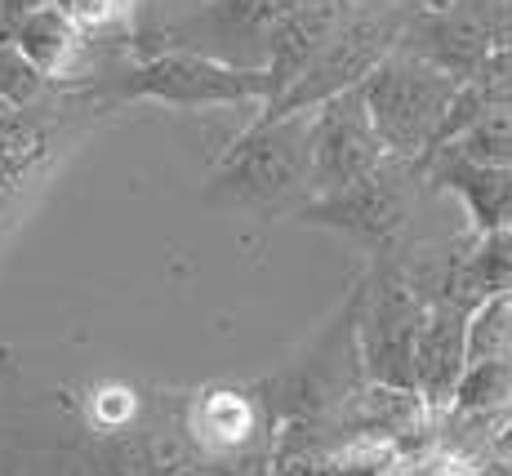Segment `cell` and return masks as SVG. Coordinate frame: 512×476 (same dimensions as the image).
Listing matches in <instances>:
<instances>
[{
  "instance_id": "obj_1",
  "label": "cell",
  "mask_w": 512,
  "mask_h": 476,
  "mask_svg": "<svg viewBox=\"0 0 512 476\" xmlns=\"http://www.w3.org/2000/svg\"><path fill=\"white\" fill-rule=\"evenodd\" d=\"M308 125L312 112L250 121L214 165L205 201L250 214H277L299 201L308 205Z\"/></svg>"
},
{
  "instance_id": "obj_2",
  "label": "cell",
  "mask_w": 512,
  "mask_h": 476,
  "mask_svg": "<svg viewBox=\"0 0 512 476\" xmlns=\"http://www.w3.org/2000/svg\"><path fill=\"white\" fill-rule=\"evenodd\" d=\"M357 89L383 152L419 165L437 147L441 121H446L450 103L464 85L455 76L437 72L432 63H423V58L406 54V49H392Z\"/></svg>"
},
{
  "instance_id": "obj_3",
  "label": "cell",
  "mask_w": 512,
  "mask_h": 476,
  "mask_svg": "<svg viewBox=\"0 0 512 476\" xmlns=\"http://www.w3.org/2000/svg\"><path fill=\"white\" fill-rule=\"evenodd\" d=\"M103 103L147 98V103L183 107V112H210V107H268V76L245 67L214 63V58L187 54V49H156L134 67L107 76L98 85Z\"/></svg>"
},
{
  "instance_id": "obj_4",
  "label": "cell",
  "mask_w": 512,
  "mask_h": 476,
  "mask_svg": "<svg viewBox=\"0 0 512 476\" xmlns=\"http://www.w3.org/2000/svg\"><path fill=\"white\" fill-rule=\"evenodd\" d=\"M410 14L415 9H361L348 5V14L339 18V27L330 32V41L312 54V63L299 72L277 103L263 116H290V112H312L334 94H348L357 89L392 49L401 45Z\"/></svg>"
},
{
  "instance_id": "obj_5",
  "label": "cell",
  "mask_w": 512,
  "mask_h": 476,
  "mask_svg": "<svg viewBox=\"0 0 512 476\" xmlns=\"http://www.w3.org/2000/svg\"><path fill=\"white\" fill-rule=\"evenodd\" d=\"M299 0H201L187 14H174L139 36L147 54L156 49H187V54L214 58V63L263 72L268 41L277 23Z\"/></svg>"
},
{
  "instance_id": "obj_6",
  "label": "cell",
  "mask_w": 512,
  "mask_h": 476,
  "mask_svg": "<svg viewBox=\"0 0 512 476\" xmlns=\"http://www.w3.org/2000/svg\"><path fill=\"white\" fill-rule=\"evenodd\" d=\"M415 183H419V165L388 156L379 170L357 178L343 192L299 205V218L312 227H330V232L352 236V241L370 245V250H392L401 241V232L410 227V214H415V196H419Z\"/></svg>"
},
{
  "instance_id": "obj_7",
  "label": "cell",
  "mask_w": 512,
  "mask_h": 476,
  "mask_svg": "<svg viewBox=\"0 0 512 476\" xmlns=\"http://www.w3.org/2000/svg\"><path fill=\"white\" fill-rule=\"evenodd\" d=\"M388 161L379 134H374L361 89L334 94L321 107H312L308 125V201L334 196L352 187L357 178L374 174Z\"/></svg>"
},
{
  "instance_id": "obj_8",
  "label": "cell",
  "mask_w": 512,
  "mask_h": 476,
  "mask_svg": "<svg viewBox=\"0 0 512 476\" xmlns=\"http://www.w3.org/2000/svg\"><path fill=\"white\" fill-rule=\"evenodd\" d=\"M419 303L406 281L388 276L379 281L374 294V312L366 325V356L370 374L383 388H406L415 392V334H419Z\"/></svg>"
},
{
  "instance_id": "obj_9",
  "label": "cell",
  "mask_w": 512,
  "mask_h": 476,
  "mask_svg": "<svg viewBox=\"0 0 512 476\" xmlns=\"http://www.w3.org/2000/svg\"><path fill=\"white\" fill-rule=\"evenodd\" d=\"M419 174H428L441 192H455L481 236L512 232V170L472 165L455 152H432Z\"/></svg>"
},
{
  "instance_id": "obj_10",
  "label": "cell",
  "mask_w": 512,
  "mask_h": 476,
  "mask_svg": "<svg viewBox=\"0 0 512 476\" xmlns=\"http://www.w3.org/2000/svg\"><path fill=\"white\" fill-rule=\"evenodd\" d=\"M343 14H348V0H317V5H294L290 14L281 18L268 41V63H263V76H268V107L299 81V72L312 63V54L330 41V32L339 27ZM268 107H263V112H268Z\"/></svg>"
},
{
  "instance_id": "obj_11",
  "label": "cell",
  "mask_w": 512,
  "mask_h": 476,
  "mask_svg": "<svg viewBox=\"0 0 512 476\" xmlns=\"http://www.w3.org/2000/svg\"><path fill=\"white\" fill-rule=\"evenodd\" d=\"M464 312L455 303H441L419 321L415 334V392L432 405H446L464 374Z\"/></svg>"
},
{
  "instance_id": "obj_12",
  "label": "cell",
  "mask_w": 512,
  "mask_h": 476,
  "mask_svg": "<svg viewBox=\"0 0 512 476\" xmlns=\"http://www.w3.org/2000/svg\"><path fill=\"white\" fill-rule=\"evenodd\" d=\"M9 45L27 58V67H32L45 85L72 81L85 63V49H90V41H85L54 5H45V9H36L32 18H23V23L14 27V36H9Z\"/></svg>"
},
{
  "instance_id": "obj_13",
  "label": "cell",
  "mask_w": 512,
  "mask_h": 476,
  "mask_svg": "<svg viewBox=\"0 0 512 476\" xmlns=\"http://www.w3.org/2000/svg\"><path fill=\"white\" fill-rule=\"evenodd\" d=\"M187 428L192 436L214 454H232L241 445H250L254 428H259V414H254L250 396L232 392V388H214V392H201L187 414Z\"/></svg>"
},
{
  "instance_id": "obj_14",
  "label": "cell",
  "mask_w": 512,
  "mask_h": 476,
  "mask_svg": "<svg viewBox=\"0 0 512 476\" xmlns=\"http://www.w3.org/2000/svg\"><path fill=\"white\" fill-rule=\"evenodd\" d=\"M441 152H455L472 165H490V170H512V107H486V112H481L455 143L441 147Z\"/></svg>"
},
{
  "instance_id": "obj_15",
  "label": "cell",
  "mask_w": 512,
  "mask_h": 476,
  "mask_svg": "<svg viewBox=\"0 0 512 476\" xmlns=\"http://www.w3.org/2000/svg\"><path fill=\"white\" fill-rule=\"evenodd\" d=\"M512 356V294H495L472 312L464 330V365Z\"/></svg>"
},
{
  "instance_id": "obj_16",
  "label": "cell",
  "mask_w": 512,
  "mask_h": 476,
  "mask_svg": "<svg viewBox=\"0 0 512 476\" xmlns=\"http://www.w3.org/2000/svg\"><path fill=\"white\" fill-rule=\"evenodd\" d=\"M49 5H54L85 41H94V36H107V32H125L143 0H49Z\"/></svg>"
},
{
  "instance_id": "obj_17",
  "label": "cell",
  "mask_w": 512,
  "mask_h": 476,
  "mask_svg": "<svg viewBox=\"0 0 512 476\" xmlns=\"http://www.w3.org/2000/svg\"><path fill=\"white\" fill-rule=\"evenodd\" d=\"M41 94H45V81L27 67V58L18 54L14 45H0V103L23 112V107H32Z\"/></svg>"
},
{
  "instance_id": "obj_18",
  "label": "cell",
  "mask_w": 512,
  "mask_h": 476,
  "mask_svg": "<svg viewBox=\"0 0 512 476\" xmlns=\"http://www.w3.org/2000/svg\"><path fill=\"white\" fill-rule=\"evenodd\" d=\"M134 410H139V396H134L125 383H103V388H94L90 396V419L98 428H125V423L134 419Z\"/></svg>"
},
{
  "instance_id": "obj_19",
  "label": "cell",
  "mask_w": 512,
  "mask_h": 476,
  "mask_svg": "<svg viewBox=\"0 0 512 476\" xmlns=\"http://www.w3.org/2000/svg\"><path fill=\"white\" fill-rule=\"evenodd\" d=\"M379 476H464L455 459H446V454H428V459H410V463H392V468H383Z\"/></svg>"
},
{
  "instance_id": "obj_20",
  "label": "cell",
  "mask_w": 512,
  "mask_h": 476,
  "mask_svg": "<svg viewBox=\"0 0 512 476\" xmlns=\"http://www.w3.org/2000/svg\"><path fill=\"white\" fill-rule=\"evenodd\" d=\"M348 5H361V9H419V5H432V0H348Z\"/></svg>"
},
{
  "instance_id": "obj_21",
  "label": "cell",
  "mask_w": 512,
  "mask_h": 476,
  "mask_svg": "<svg viewBox=\"0 0 512 476\" xmlns=\"http://www.w3.org/2000/svg\"><path fill=\"white\" fill-rule=\"evenodd\" d=\"M0 45H9V23H5V14H0Z\"/></svg>"
},
{
  "instance_id": "obj_22",
  "label": "cell",
  "mask_w": 512,
  "mask_h": 476,
  "mask_svg": "<svg viewBox=\"0 0 512 476\" xmlns=\"http://www.w3.org/2000/svg\"><path fill=\"white\" fill-rule=\"evenodd\" d=\"M299 5H317V0H299Z\"/></svg>"
},
{
  "instance_id": "obj_23",
  "label": "cell",
  "mask_w": 512,
  "mask_h": 476,
  "mask_svg": "<svg viewBox=\"0 0 512 476\" xmlns=\"http://www.w3.org/2000/svg\"><path fill=\"white\" fill-rule=\"evenodd\" d=\"M196 5H201V0H196Z\"/></svg>"
}]
</instances>
